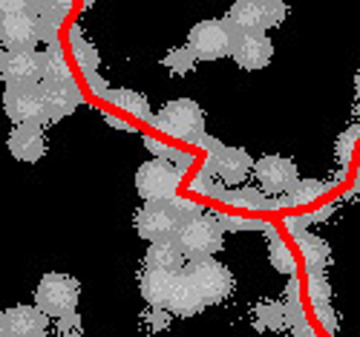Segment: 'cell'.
Wrapping results in <instances>:
<instances>
[{
    "instance_id": "obj_29",
    "label": "cell",
    "mask_w": 360,
    "mask_h": 337,
    "mask_svg": "<svg viewBox=\"0 0 360 337\" xmlns=\"http://www.w3.org/2000/svg\"><path fill=\"white\" fill-rule=\"evenodd\" d=\"M211 182H214V173L207 170V167H202V173L191 182V188H193L196 193H202V196H222V193L217 191V185H211Z\"/></svg>"
},
{
    "instance_id": "obj_6",
    "label": "cell",
    "mask_w": 360,
    "mask_h": 337,
    "mask_svg": "<svg viewBox=\"0 0 360 337\" xmlns=\"http://www.w3.org/2000/svg\"><path fill=\"white\" fill-rule=\"evenodd\" d=\"M182 274L188 277V283L199 291V297L205 300V305L222 303L233 291V274L217 257H211V260H193Z\"/></svg>"
},
{
    "instance_id": "obj_2",
    "label": "cell",
    "mask_w": 360,
    "mask_h": 337,
    "mask_svg": "<svg viewBox=\"0 0 360 337\" xmlns=\"http://www.w3.org/2000/svg\"><path fill=\"white\" fill-rule=\"evenodd\" d=\"M0 38L12 49H35L41 41V20L35 15V4L26 0H4L0 4Z\"/></svg>"
},
{
    "instance_id": "obj_26",
    "label": "cell",
    "mask_w": 360,
    "mask_h": 337,
    "mask_svg": "<svg viewBox=\"0 0 360 337\" xmlns=\"http://www.w3.org/2000/svg\"><path fill=\"white\" fill-rule=\"evenodd\" d=\"M162 64H165L170 72H176V75H185V72H191V70H193V64H196V55H193L188 46H182V49H173V52H167V55L162 58Z\"/></svg>"
},
{
    "instance_id": "obj_1",
    "label": "cell",
    "mask_w": 360,
    "mask_h": 337,
    "mask_svg": "<svg viewBox=\"0 0 360 337\" xmlns=\"http://www.w3.org/2000/svg\"><path fill=\"white\" fill-rule=\"evenodd\" d=\"M162 136L176 139V141H191L202 144L205 136V113L193 98H173L167 101L150 121Z\"/></svg>"
},
{
    "instance_id": "obj_11",
    "label": "cell",
    "mask_w": 360,
    "mask_h": 337,
    "mask_svg": "<svg viewBox=\"0 0 360 337\" xmlns=\"http://www.w3.org/2000/svg\"><path fill=\"white\" fill-rule=\"evenodd\" d=\"M254 179L259 182V191L268 196H285L300 185L297 165L285 156H277V153H268V156L257 159Z\"/></svg>"
},
{
    "instance_id": "obj_32",
    "label": "cell",
    "mask_w": 360,
    "mask_h": 337,
    "mask_svg": "<svg viewBox=\"0 0 360 337\" xmlns=\"http://www.w3.org/2000/svg\"><path fill=\"white\" fill-rule=\"evenodd\" d=\"M58 326H61V329H64V334H67V337L78 334V331H81V323H78V312H72V314L61 317V320H58Z\"/></svg>"
},
{
    "instance_id": "obj_13",
    "label": "cell",
    "mask_w": 360,
    "mask_h": 337,
    "mask_svg": "<svg viewBox=\"0 0 360 337\" xmlns=\"http://www.w3.org/2000/svg\"><path fill=\"white\" fill-rule=\"evenodd\" d=\"M4 81L6 87H41L44 84V52L35 49H12L4 52Z\"/></svg>"
},
{
    "instance_id": "obj_10",
    "label": "cell",
    "mask_w": 360,
    "mask_h": 337,
    "mask_svg": "<svg viewBox=\"0 0 360 337\" xmlns=\"http://www.w3.org/2000/svg\"><path fill=\"white\" fill-rule=\"evenodd\" d=\"M202 147H207V170H211L217 179H222V185L236 188L239 182H245L254 173V159L248 156V150L243 147H222L219 141H202Z\"/></svg>"
},
{
    "instance_id": "obj_4",
    "label": "cell",
    "mask_w": 360,
    "mask_h": 337,
    "mask_svg": "<svg viewBox=\"0 0 360 337\" xmlns=\"http://www.w3.org/2000/svg\"><path fill=\"white\" fill-rule=\"evenodd\" d=\"M78 297H81V283L61 271L44 274L35 288V305L46 317H55V320L72 314L78 305Z\"/></svg>"
},
{
    "instance_id": "obj_3",
    "label": "cell",
    "mask_w": 360,
    "mask_h": 337,
    "mask_svg": "<svg viewBox=\"0 0 360 337\" xmlns=\"http://www.w3.org/2000/svg\"><path fill=\"white\" fill-rule=\"evenodd\" d=\"M222 239H225V228L217 217H193L188 220L176 234V242L179 248L185 251V257L193 262V260H211L217 257V251H222Z\"/></svg>"
},
{
    "instance_id": "obj_33",
    "label": "cell",
    "mask_w": 360,
    "mask_h": 337,
    "mask_svg": "<svg viewBox=\"0 0 360 337\" xmlns=\"http://www.w3.org/2000/svg\"><path fill=\"white\" fill-rule=\"evenodd\" d=\"M112 127H122V130H127V121H118V118H107Z\"/></svg>"
},
{
    "instance_id": "obj_12",
    "label": "cell",
    "mask_w": 360,
    "mask_h": 337,
    "mask_svg": "<svg viewBox=\"0 0 360 337\" xmlns=\"http://www.w3.org/2000/svg\"><path fill=\"white\" fill-rule=\"evenodd\" d=\"M6 115L18 125H49V104L41 87H6Z\"/></svg>"
},
{
    "instance_id": "obj_16",
    "label": "cell",
    "mask_w": 360,
    "mask_h": 337,
    "mask_svg": "<svg viewBox=\"0 0 360 337\" xmlns=\"http://www.w3.org/2000/svg\"><path fill=\"white\" fill-rule=\"evenodd\" d=\"M9 153L18 162H29V165L41 162L44 153H46L44 127H38V125H18V127H12V133H9Z\"/></svg>"
},
{
    "instance_id": "obj_17",
    "label": "cell",
    "mask_w": 360,
    "mask_h": 337,
    "mask_svg": "<svg viewBox=\"0 0 360 337\" xmlns=\"http://www.w3.org/2000/svg\"><path fill=\"white\" fill-rule=\"evenodd\" d=\"M176 283H179V274H167V271H147L141 274L139 280V288H141V297L150 309H167L170 305V297L176 291Z\"/></svg>"
},
{
    "instance_id": "obj_25",
    "label": "cell",
    "mask_w": 360,
    "mask_h": 337,
    "mask_svg": "<svg viewBox=\"0 0 360 337\" xmlns=\"http://www.w3.org/2000/svg\"><path fill=\"white\" fill-rule=\"evenodd\" d=\"M222 199H225L228 205H233V208H245V210H262V208H274L271 202L265 199V193H262L259 188H236V191L225 193Z\"/></svg>"
},
{
    "instance_id": "obj_7",
    "label": "cell",
    "mask_w": 360,
    "mask_h": 337,
    "mask_svg": "<svg viewBox=\"0 0 360 337\" xmlns=\"http://www.w3.org/2000/svg\"><path fill=\"white\" fill-rule=\"evenodd\" d=\"M288 15V6L280 0H239L228 12V23L236 32H265L280 26Z\"/></svg>"
},
{
    "instance_id": "obj_22",
    "label": "cell",
    "mask_w": 360,
    "mask_h": 337,
    "mask_svg": "<svg viewBox=\"0 0 360 337\" xmlns=\"http://www.w3.org/2000/svg\"><path fill=\"white\" fill-rule=\"evenodd\" d=\"M72 70L58 44H49L44 52V84H70Z\"/></svg>"
},
{
    "instance_id": "obj_14",
    "label": "cell",
    "mask_w": 360,
    "mask_h": 337,
    "mask_svg": "<svg viewBox=\"0 0 360 337\" xmlns=\"http://www.w3.org/2000/svg\"><path fill=\"white\" fill-rule=\"evenodd\" d=\"M231 58L236 61V67H243L245 72H257L271 64L274 44L265 32H236Z\"/></svg>"
},
{
    "instance_id": "obj_15",
    "label": "cell",
    "mask_w": 360,
    "mask_h": 337,
    "mask_svg": "<svg viewBox=\"0 0 360 337\" xmlns=\"http://www.w3.org/2000/svg\"><path fill=\"white\" fill-rule=\"evenodd\" d=\"M4 337H46L49 317L38 305H12L0 314Z\"/></svg>"
},
{
    "instance_id": "obj_18",
    "label": "cell",
    "mask_w": 360,
    "mask_h": 337,
    "mask_svg": "<svg viewBox=\"0 0 360 337\" xmlns=\"http://www.w3.org/2000/svg\"><path fill=\"white\" fill-rule=\"evenodd\" d=\"M185 251L179 248L176 239H162V242H150V248L144 251V268L147 271H167V274H182L185 265Z\"/></svg>"
},
{
    "instance_id": "obj_8",
    "label": "cell",
    "mask_w": 360,
    "mask_h": 337,
    "mask_svg": "<svg viewBox=\"0 0 360 337\" xmlns=\"http://www.w3.org/2000/svg\"><path fill=\"white\" fill-rule=\"evenodd\" d=\"M233 41L236 32L228 20H199L188 35V49L196 55V61H219L231 55Z\"/></svg>"
},
{
    "instance_id": "obj_31",
    "label": "cell",
    "mask_w": 360,
    "mask_h": 337,
    "mask_svg": "<svg viewBox=\"0 0 360 337\" xmlns=\"http://www.w3.org/2000/svg\"><path fill=\"white\" fill-rule=\"evenodd\" d=\"M167 309H153V314L147 317V329L150 331H162V329H167L170 326V314H165Z\"/></svg>"
},
{
    "instance_id": "obj_9",
    "label": "cell",
    "mask_w": 360,
    "mask_h": 337,
    "mask_svg": "<svg viewBox=\"0 0 360 337\" xmlns=\"http://www.w3.org/2000/svg\"><path fill=\"white\" fill-rule=\"evenodd\" d=\"M182 225H185V217L179 213L173 202H144V208H139L136 213V231L147 242L176 239Z\"/></svg>"
},
{
    "instance_id": "obj_5",
    "label": "cell",
    "mask_w": 360,
    "mask_h": 337,
    "mask_svg": "<svg viewBox=\"0 0 360 337\" xmlns=\"http://www.w3.org/2000/svg\"><path fill=\"white\" fill-rule=\"evenodd\" d=\"M182 188V167L165 159H147L136 170V191L144 202H173Z\"/></svg>"
},
{
    "instance_id": "obj_27",
    "label": "cell",
    "mask_w": 360,
    "mask_h": 337,
    "mask_svg": "<svg viewBox=\"0 0 360 337\" xmlns=\"http://www.w3.org/2000/svg\"><path fill=\"white\" fill-rule=\"evenodd\" d=\"M144 141H147V147L153 150V153H159V159H165V162L176 159L179 167H188V165L193 162L191 153H182V150H176V147H170V144H162V141H156V139H144Z\"/></svg>"
},
{
    "instance_id": "obj_24",
    "label": "cell",
    "mask_w": 360,
    "mask_h": 337,
    "mask_svg": "<svg viewBox=\"0 0 360 337\" xmlns=\"http://www.w3.org/2000/svg\"><path fill=\"white\" fill-rule=\"evenodd\" d=\"M300 248H303V260L311 268V274H320L323 265L328 262V245L323 239L306 234V236H300Z\"/></svg>"
},
{
    "instance_id": "obj_30",
    "label": "cell",
    "mask_w": 360,
    "mask_h": 337,
    "mask_svg": "<svg viewBox=\"0 0 360 337\" xmlns=\"http://www.w3.org/2000/svg\"><path fill=\"white\" fill-rule=\"evenodd\" d=\"M274 265H277V268H283L285 274H291V271H294L291 254H288V248H285L283 242H274Z\"/></svg>"
},
{
    "instance_id": "obj_23",
    "label": "cell",
    "mask_w": 360,
    "mask_h": 337,
    "mask_svg": "<svg viewBox=\"0 0 360 337\" xmlns=\"http://www.w3.org/2000/svg\"><path fill=\"white\" fill-rule=\"evenodd\" d=\"M70 46H72V52H75V64L84 70V75H93L96 67H98V52H96L93 44H89V41L81 35L78 26L70 29Z\"/></svg>"
},
{
    "instance_id": "obj_20",
    "label": "cell",
    "mask_w": 360,
    "mask_h": 337,
    "mask_svg": "<svg viewBox=\"0 0 360 337\" xmlns=\"http://www.w3.org/2000/svg\"><path fill=\"white\" fill-rule=\"evenodd\" d=\"M205 309V300L199 297V291L188 283L185 274H179V283H176V291L170 297V305H167V312L179 314V317H193Z\"/></svg>"
},
{
    "instance_id": "obj_21",
    "label": "cell",
    "mask_w": 360,
    "mask_h": 337,
    "mask_svg": "<svg viewBox=\"0 0 360 337\" xmlns=\"http://www.w3.org/2000/svg\"><path fill=\"white\" fill-rule=\"evenodd\" d=\"M107 101L112 107H118L122 113L139 118V121H153V115H156L153 110H150V101L141 93H136V89H110Z\"/></svg>"
},
{
    "instance_id": "obj_28",
    "label": "cell",
    "mask_w": 360,
    "mask_h": 337,
    "mask_svg": "<svg viewBox=\"0 0 360 337\" xmlns=\"http://www.w3.org/2000/svg\"><path fill=\"white\" fill-rule=\"evenodd\" d=\"M323 193V185L320 182H300V185L291 191V202L294 205H303V202H311L314 196Z\"/></svg>"
},
{
    "instance_id": "obj_19",
    "label": "cell",
    "mask_w": 360,
    "mask_h": 337,
    "mask_svg": "<svg viewBox=\"0 0 360 337\" xmlns=\"http://www.w3.org/2000/svg\"><path fill=\"white\" fill-rule=\"evenodd\" d=\"M41 89H44L46 104H49V121L64 118L81 101V93H78L75 81H70V84H41Z\"/></svg>"
}]
</instances>
